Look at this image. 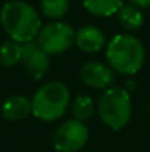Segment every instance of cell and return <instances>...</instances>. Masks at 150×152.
Here are the masks:
<instances>
[{"instance_id": "1", "label": "cell", "mask_w": 150, "mask_h": 152, "mask_svg": "<svg viewBox=\"0 0 150 152\" xmlns=\"http://www.w3.org/2000/svg\"><path fill=\"white\" fill-rule=\"evenodd\" d=\"M0 24L10 40L21 45L34 42L41 30V18L38 12L25 1L10 0L0 10Z\"/></svg>"}, {"instance_id": "2", "label": "cell", "mask_w": 150, "mask_h": 152, "mask_svg": "<svg viewBox=\"0 0 150 152\" xmlns=\"http://www.w3.org/2000/svg\"><path fill=\"white\" fill-rule=\"evenodd\" d=\"M146 52L143 43L130 34H116L106 46V59L113 72L133 75L143 66Z\"/></svg>"}, {"instance_id": "3", "label": "cell", "mask_w": 150, "mask_h": 152, "mask_svg": "<svg viewBox=\"0 0 150 152\" xmlns=\"http://www.w3.org/2000/svg\"><path fill=\"white\" fill-rule=\"evenodd\" d=\"M69 98V90L63 83H46L34 93L31 99V112L41 121H54L66 112Z\"/></svg>"}, {"instance_id": "4", "label": "cell", "mask_w": 150, "mask_h": 152, "mask_svg": "<svg viewBox=\"0 0 150 152\" xmlns=\"http://www.w3.org/2000/svg\"><path fill=\"white\" fill-rule=\"evenodd\" d=\"M97 111L101 121L110 130H122L133 112L130 93L121 87H110L103 92L97 103Z\"/></svg>"}, {"instance_id": "5", "label": "cell", "mask_w": 150, "mask_h": 152, "mask_svg": "<svg viewBox=\"0 0 150 152\" xmlns=\"http://www.w3.org/2000/svg\"><path fill=\"white\" fill-rule=\"evenodd\" d=\"M75 43V31L66 22H51L41 27L37 36V45L47 55H60Z\"/></svg>"}, {"instance_id": "6", "label": "cell", "mask_w": 150, "mask_h": 152, "mask_svg": "<svg viewBox=\"0 0 150 152\" xmlns=\"http://www.w3.org/2000/svg\"><path fill=\"white\" fill-rule=\"evenodd\" d=\"M88 136V127L83 121L68 120L57 127L53 136V148L56 152H78L87 143Z\"/></svg>"}, {"instance_id": "7", "label": "cell", "mask_w": 150, "mask_h": 152, "mask_svg": "<svg viewBox=\"0 0 150 152\" xmlns=\"http://www.w3.org/2000/svg\"><path fill=\"white\" fill-rule=\"evenodd\" d=\"M28 71V74L40 80L47 72L50 66V58L46 52L37 45V42H30L22 45V59H21Z\"/></svg>"}, {"instance_id": "8", "label": "cell", "mask_w": 150, "mask_h": 152, "mask_svg": "<svg viewBox=\"0 0 150 152\" xmlns=\"http://www.w3.org/2000/svg\"><path fill=\"white\" fill-rule=\"evenodd\" d=\"M80 78L86 86L107 90L115 81V72L100 62H87L80 69Z\"/></svg>"}, {"instance_id": "9", "label": "cell", "mask_w": 150, "mask_h": 152, "mask_svg": "<svg viewBox=\"0 0 150 152\" xmlns=\"http://www.w3.org/2000/svg\"><path fill=\"white\" fill-rule=\"evenodd\" d=\"M75 45L86 53H96L106 46V36L94 25H84L75 33Z\"/></svg>"}, {"instance_id": "10", "label": "cell", "mask_w": 150, "mask_h": 152, "mask_svg": "<svg viewBox=\"0 0 150 152\" xmlns=\"http://www.w3.org/2000/svg\"><path fill=\"white\" fill-rule=\"evenodd\" d=\"M31 112V101L25 96H10L1 105V114L6 120H22Z\"/></svg>"}, {"instance_id": "11", "label": "cell", "mask_w": 150, "mask_h": 152, "mask_svg": "<svg viewBox=\"0 0 150 152\" xmlns=\"http://www.w3.org/2000/svg\"><path fill=\"white\" fill-rule=\"evenodd\" d=\"M83 4L91 15L107 18L121 10L124 0H83Z\"/></svg>"}, {"instance_id": "12", "label": "cell", "mask_w": 150, "mask_h": 152, "mask_svg": "<svg viewBox=\"0 0 150 152\" xmlns=\"http://www.w3.org/2000/svg\"><path fill=\"white\" fill-rule=\"evenodd\" d=\"M116 15L119 24L127 30H138L144 21L141 10L134 4H124Z\"/></svg>"}, {"instance_id": "13", "label": "cell", "mask_w": 150, "mask_h": 152, "mask_svg": "<svg viewBox=\"0 0 150 152\" xmlns=\"http://www.w3.org/2000/svg\"><path fill=\"white\" fill-rule=\"evenodd\" d=\"M22 59V45L13 40H6L0 45V64L3 66H15Z\"/></svg>"}, {"instance_id": "14", "label": "cell", "mask_w": 150, "mask_h": 152, "mask_svg": "<svg viewBox=\"0 0 150 152\" xmlns=\"http://www.w3.org/2000/svg\"><path fill=\"white\" fill-rule=\"evenodd\" d=\"M93 112H94V102L90 96L80 95L74 99V102H72V114H74L75 120L86 121V120L91 118Z\"/></svg>"}, {"instance_id": "15", "label": "cell", "mask_w": 150, "mask_h": 152, "mask_svg": "<svg viewBox=\"0 0 150 152\" xmlns=\"http://www.w3.org/2000/svg\"><path fill=\"white\" fill-rule=\"evenodd\" d=\"M40 7L44 16L50 19H59L66 15L69 9V0H40Z\"/></svg>"}, {"instance_id": "16", "label": "cell", "mask_w": 150, "mask_h": 152, "mask_svg": "<svg viewBox=\"0 0 150 152\" xmlns=\"http://www.w3.org/2000/svg\"><path fill=\"white\" fill-rule=\"evenodd\" d=\"M131 4L137 6L138 9H146V7H150V0H130Z\"/></svg>"}]
</instances>
